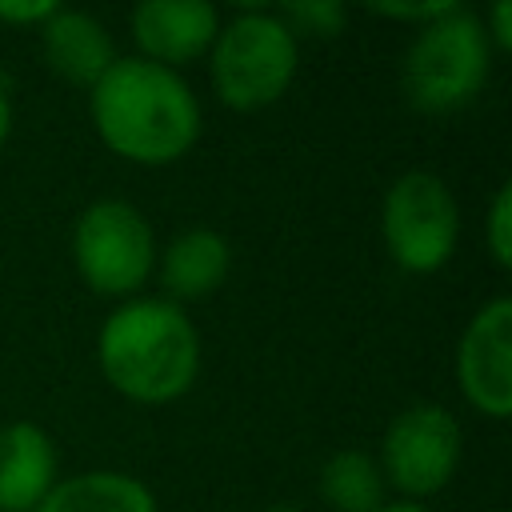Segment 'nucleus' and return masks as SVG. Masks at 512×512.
Here are the masks:
<instances>
[{
    "label": "nucleus",
    "instance_id": "9b49d317",
    "mask_svg": "<svg viewBox=\"0 0 512 512\" xmlns=\"http://www.w3.org/2000/svg\"><path fill=\"white\" fill-rule=\"evenodd\" d=\"M36 32H40L48 72L76 84V88H92L116 64L112 32L104 28V20H96L84 8H60L56 4V12Z\"/></svg>",
    "mask_w": 512,
    "mask_h": 512
},
{
    "label": "nucleus",
    "instance_id": "20e7f679",
    "mask_svg": "<svg viewBox=\"0 0 512 512\" xmlns=\"http://www.w3.org/2000/svg\"><path fill=\"white\" fill-rule=\"evenodd\" d=\"M492 56L496 52L488 44L480 16L464 4H452L444 16L420 24L416 36L408 40L400 64V84L408 104L428 116L468 108L492 76Z\"/></svg>",
    "mask_w": 512,
    "mask_h": 512
},
{
    "label": "nucleus",
    "instance_id": "6ab92c4d",
    "mask_svg": "<svg viewBox=\"0 0 512 512\" xmlns=\"http://www.w3.org/2000/svg\"><path fill=\"white\" fill-rule=\"evenodd\" d=\"M492 52H512V0H496L484 16H480Z\"/></svg>",
    "mask_w": 512,
    "mask_h": 512
},
{
    "label": "nucleus",
    "instance_id": "aec40b11",
    "mask_svg": "<svg viewBox=\"0 0 512 512\" xmlns=\"http://www.w3.org/2000/svg\"><path fill=\"white\" fill-rule=\"evenodd\" d=\"M8 136H12V96H8V88L0 84V148L8 144Z\"/></svg>",
    "mask_w": 512,
    "mask_h": 512
},
{
    "label": "nucleus",
    "instance_id": "7ed1b4c3",
    "mask_svg": "<svg viewBox=\"0 0 512 512\" xmlns=\"http://www.w3.org/2000/svg\"><path fill=\"white\" fill-rule=\"evenodd\" d=\"M212 96L232 112H260L288 96L300 72V44L276 8H240L220 20L208 48Z\"/></svg>",
    "mask_w": 512,
    "mask_h": 512
},
{
    "label": "nucleus",
    "instance_id": "0eeeda50",
    "mask_svg": "<svg viewBox=\"0 0 512 512\" xmlns=\"http://www.w3.org/2000/svg\"><path fill=\"white\" fill-rule=\"evenodd\" d=\"M460 456H464L460 420L436 400H416L388 420L376 464H380L384 484L400 500L428 504L436 492L452 484Z\"/></svg>",
    "mask_w": 512,
    "mask_h": 512
},
{
    "label": "nucleus",
    "instance_id": "39448f33",
    "mask_svg": "<svg viewBox=\"0 0 512 512\" xmlns=\"http://www.w3.org/2000/svg\"><path fill=\"white\" fill-rule=\"evenodd\" d=\"M156 232L152 220L120 200H92L72 224V264L88 292L108 300H132L156 272Z\"/></svg>",
    "mask_w": 512,
    "mask_h": 512
},
{
    "label": "nucleus",
    "instance_id": "f8f14e48",
    "mask_svg": "<svg viewBox=\"0 0 512 512\" xmlns=\"http://www.w3.org/2000/svg\"><path fill=\"white\" fill-rule=\"evenodd\" d=\"M156 272H160V284H164V300L184 308L192 300L212 296L228 280L232 244L216 228H184L156 256Z\"/></svg>",
    "mask_w": 512,
    "mask_h": 512
},
{
    "label": "nucleus",
    "instance_id": "9d476101",
    "mask_svg": "<svg viewBox=\"0 0 512 512\" xmlns=\"http://www.w3.org/2000/svg\"><path fill=\"white\" fill-rule=\"evenodd\" d=\"M56 480V440L32 420L0 424V512H36Z\"/></svg>",
    "mask_w": 512,
    "mask_h": 512
},
{
    "label": "nucleus",
    "instance_id": "ddd939ff",
    "mask_svg": "<svg viewBox=\"0 0 512 512\" xmlns=\"http://www.w3.org/2000/svg\"><path fill=\"white\" fill-rule=\"evenodd\" d=\"M36 512H160L156 492L120 468H88L60 476Z\"/></svg>",
    "mask_w": 512,
    "mask_h": 512
},
{
    "label": "nucleus",
    "instance_id": "6e6552de",
    "mask_svg": "<svg viewBox=\"0 0 512 512\" xmlns=\"http://www.w3.org/2000/svg\"><path fill=\"white\" fill-rule=\"evenodd\" d=\"M456 388L488 420L512 416V300L500 292L472 312L456 340Z\"/></svg>",
    "mask_w": 512,
    "mask_h": 512
},
{
    "label": "nucleus",
    "instance_id": "4be33fe9",
    "mask_svg": "<svg viewBox=\"0 0 512 512\" xmlns=\"http://www.w3.org/2000/svg\"><path fill=\"white\" fill-rule=\"evenodd\" d=\"M264 512H304V508H296V504H272V508H264Z\"/></svg>",
    "mask_w": 512,
    "mask_h": 512
},
{
    "label": "nucleus",
    "instance_id": "f03ea898",
    "mask_svg": "<svg viewBox=\"0 0 512 512\" xmlns=\"http://www.w3.org/2000/svg\"><path fill=\"white\" fill-rule=\"evenodd\" d=\"M200 332L188 312L164 296L120 300L96 332V368L108 388L132 404L160 408L192 392L200 376Z\"/></svg>",
    "mask_w": 512,
    "mask_h": 512
},
{
    "label": "nucleus",
    "instance_id": "f3484780",
    "mask_svg": "<svg viewBox=\"0 0 512 512\" xmlns=\"http://www.w3.org/2000/svg\"><path fill=\"white\" fill-rule=\"evenodd\" d=\"M452 4H456V0H432V4H412V0H384V4H372V12H376V16H384V20H404V24L420 28V24L436 20V16H444Z\"/></svg>",
    "mask_w": 512,
    "mask_h": 512
},
{
    "label": "nucleus",
    "instance_id": "a211bd4d",
    "mask_svg": "<svg viewBox=\"0 0 512 512\" xmlns=\"http://www.w3.org/2000/svg\"><path fill=\"white\" fill-rule=\"evenodd\" d=\"M56 12L52 0H0V24L12 28H40Z\"/></svg>",
    "mask_w": 512,
    "mask_h": 512
},
{
    "label": "nucleus",
    "instance_id": "412c9836",
    "mask_svg": "<svg viewBox=\"0 0 512 512\" xmlns=\"http://www.w3.org/2000/svg\"><path fill=\"white\" fill-rule=\"evenodd\" d=\"M376 512H436L432 504H420V500H384Z\"/></svg>",
    "mask_w": 512,
    "mask_h": 512
},
{
    "label": "nucleus",
    "instance_id": "4468645a",
    "mask_svg": "<svg viewBox=\"0 0 512 512\" xmlns=\"http://www.w3.org/2000/svg\"><path fill=\"white\" fill-rule=\"evenodd\" d=\"M316 492L332 512H376L388 500L380 464L364 448H340L320 464Z\"/></svg>",
    "mask_w": 512,
    "mask_h": 512
},
{
    "label": "nucleus",
    "instance_id": "423d86ee",
    "mask_svg": "<svg viewBox=\"0 0 512 512\" xmlns=\"http://www.w3.org/2000/svg\"><path fill=\"white\" fill-rule=\"evenodd\" d=\"M380 240L400 272H440L460 244V204L448 180L424 168L400 172L380 200Z\"/></svg>",
    "mask_w": 512,
    "mask_h": 512
},
{
    "label": "nucleus",
    "instance_id": "2eb2a0df",
    "mask_svg": "<svg viewBox=\"0 0 512 512\" xmlns=\"http://www.w3.org/2000/svg\"><path fill=\"white\" fill-rule=\"evenodd\" d=\"M284 28L300 40H336L348 24V8L340 0H288L276 8Z\"/></svg>",
    "mask_w": 512,
    "mask_h": 512
},
{
    "label": "nucleus",
    "instance_id": "dca6fc26",
    "mask_svg": "<svg viewBox=\"0 0 512 512\" xmlns=\"http://www.w3.org/2000/svg\"><path fill=\"white\" fill-rule=\"evenodd\" d=\"M484 248L500 272L512 268V180H504L484 212Z\"/></svg>",
    "mask_w": 512,
    "mask_h": 512
},
{
    "label": "nucleus",
    "instance_id": "1a4fd4ad",
    "mask_svg": "<svg viewBox=\"0 0 512 512\" xmlns=\"http://www.w3.org/2000/svg\"><path fill=\"white\" fill-rule=\"evenodd\" d=\"M220 20H224L220 8L208 0H140L128 12L136 56L172 72L208 56Z\"/></svg>",
    "mask_w": 512,
    "mask_h": 512
},
{
    "label": "nucleus",
    "instance_id": "f257e3e1",
    "mask_svg": "<svg viewBox=\"0 0 512 512\" xmlns=\"http://www.w3.org/2000/svg\"><path fill=\"white\" fill-rule=\"evenodd\" d=\"M88 120L112 156L140 168H164L192 152L204 112L180 72L140 56H116L88 88Z\"/></svg>",
    "mask_w": 512,
    "mask_h": 512
}]
</instances>
